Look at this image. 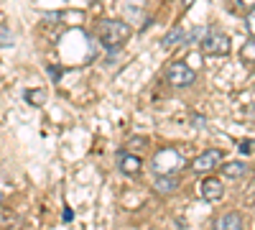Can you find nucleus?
I'll return each mask as SVG.
<instances>
[{"label": "nucleus", "instance_id": "nucleus-1", "mask_svg": "<svg viewBox=\"0 0 255 230\" xmlns=\"http://www.w3.org/2000/svg\"><path fill=\"white\" fill-rule=\"evenodd\" d=\"M95 33L100 38V44L113 51V49L123 46L125 41L130 38V23H128V20H118V18H105V20L97 23Z\"/></svg>", "mask_w": 255, "mask_h": 230}, {"label": "nucleus", "instance_id": "nucleus-2", "mask_svg": "<svg viewBox=\"0 0 255 230\" xmlns=\"http://www.w3.org/2000/svg\"><path fill=\"white\" fill-rule=\"evenodd\" d=\"M184 164H186V159L176 149H158L151 159V166L156 174H176Z\"/></svg>", "mask_w": 255, "mask_h": 230}, {"label": "nucleus", "instance_id": "nucleus-3", "mask_svg": "<svg viewBox=\"0 0 255 230\" xmlns=\"http://www.w3.org/2000/svg\"><path fill=\"white\" fill-rule=\"evenodd\" d=\"M166 82L171 87H176V90H184V87H191L197 82V72L191 69L189 64H184V61H174V64L168 67V72H166Z\"/></svg>", "mask_w": 255, "mask_h": 230}, {"label": "nucleus", "instance_id": "nucleus-4", "mask_svg": "<svg viewBox=\"0 0 255 230\" xmlns=\"http://www.w3.org/2000/svg\"><path fill=\"white\" fill-rule=\"evenodd\" d=\"M199 49H202L207 56H227V54H230V38H227V33H222V31H209V33L202 38Z\"/></svg>", "mask_w": 255, "mask_h": 230}, {"label": "nucleus", "instance_id": "nucleus-5", "mask_svg": "<svg viewBox=\"0 0 255 230\" xmlns=\"http://www.w3.org/2000/svg\"><path fill=\"white\" fill-rule=\"evenodd\" d=\"M220 161H222V151H217V149H209V151L199 154L194 161H191V172H197V174L212 172L215 166H220Z\"/></svg>", "mask_w": 255, "mask_h": 230}, {"label": "nucleus", "instance_id": "nucleus-6", "mask_svg": "<svg viewBox=\"0 0 255 230\" xmlns=\"http://www.w3.org/2000/svg\"><path fill=\"white\" fill-rule=\"evenodd\" d=\"M118 169L125 174V177H135V174H140V169H143V161H140V156H135V154H130V151H118Z\"/></svg>", "mask_w": 255, "mask_h": 230}, {"label": "nucleus", "instance_id": "nucleus-7", "mask_svg": "<svg viewBox=\"0 0 255 230\" xmlns=\"http://www.w3.org/2000/svg\"><path fill=\"white\" fill-rule=\"evenodd\" d=\"M199 195H202L207 202H217V200H222V195H225V184H222L220 179H215V177H207V179L199 184Z\"/></svg>", "mask_w": 255, "mask_h": 230}, {"label": "nucleus", "instance_id": "nucleus-8", "mask_svg": "<svg viewBox=\"0 0 255 230\" xmlns=\"http://www.w3.org/2000/svg\"><path fill=\"white\" fill-rule=\"evenodd\" d=\"M123 13L128 15V20L133 23H140L143 20V13H145V0H123Z\"/></svg>", "mask_w": 255, "mask_h": 230}, {"label": "nucleus", "instance_id": "nucleus-9", "mask_svg": "<svg viewBox=\"0 0 255 230\" xmlns=\"http://www.w3.org/2000/svg\"><path fill=\"white\" fill-rule=\"evenodd\" d=\"M215 230H243V215L240 213H225L215 220Z\"/></svg>", "mask_w": 255, "mask_h": 230}, {"label": "nucleus", "instance_id": "nucleus-10", "mask_svg": "<svg viewBox=\"0 0 255 230\" xmlns=\"http://www.w3.org/2000/svg\"><path fill=\"white\" fill-rule=\"evenodd\" d=\"M153 187H156V192H161V195H168V192H174L176 187H179V179H176L174 174H156V182H153Z\"/></svg>", "mask_w": 255, "mask_h": 230}, {"label": "nucleus", "instance_id": "nucleus-11", "mask_svg": "<svg viewBox=\"0 0 255 230\" xmlns=\"http://www.w3.org/2000/svg\"><path fill=\"white\" fill-rule=\"evenodd\" d=\"M222 172H225L227 179H243L250 169H248V164H243V161H227L222 166Z\"/></svg>", "mask_w": 255, "mask_h": 230}, {"label": "nucleus", "instance_id": "nucleus-12", "mask_svg": "<svg viewBox=\"0 0 255 230\" xmlns=\"http://www.w3.org/2000/svg\"><path fill=\"white\" fill-rule=\"evenodd\" d=\"M184 36H186V28H184V26L171 28V31L163 36V46H166V49H174L176 44H184Z\"/></svg>", "mask_w": 255, "mask_h": 230}, {"label": "nucleus", "instance_id": "nucleus-13", "mask_svg": "<svg viewBox=\"0 0 255 230\" xmlns=\"http://www.w3.org/2000/svg\"><path fill=\"white\" fill-rule=\"evenodd\" d=\"M26 102H28V105L41 108L46 102V92L44 90H26Z\"/></svg>", "mask_w": 255, "mask_h": 230}, {"label": "nucleus", "instance_id": "nucleus-14", "mask_svg": "<svg viewBox=\"0 0 255 230\" xmlns=\"http://www.w3.org/2000/svg\"><path fill=\"white\" fill-rule=\"evenodd\" d=\"M13 46V33L8 26H0V49H10Z\"/></svg>", "mask_w": 255, "mask_h": 230}, {"label": "nucleus", "instance_id": "nucleus-15", "mask_svg": "<svg viewBox=\"0 0 255 230\" xmlns=\"http://www.w3.org/2000/svg\"><path fill=\"white\" fill-rule=\"evenodd\" d=\"M253 46H255V44H253V36H250V38H248V44L243 46V59L248 56V64H253V59H255V56H253Z\"/></svg>", "mask_w": 255, "mask_h": 230}, {"label": "nucleus", "instance_id": "nucleus-16", "mask_svg": "<svg viewBox=\"0 0 255 230\" xmlns=\"http://www.w3.org/2000/svg\"><path fill=\"white\" fill-rule=\"evenodd\" d=\"M238 149H240V154H243V156H253V138H248V141H240V146H238Z\"/></svg>", "mask_w": 255, "mask_h": 230}, {"label": "nucleus", "instance_id": "nucleus-17", "mask_svg": "<svg viewBox=\"0 0 255 230\" xmlns=\"http://www.w3.org/2000/svg\"><path fill=\"white\" fill-rule=\"evenodd\" d=\"M13 223V210H0V225H10Z\"/></svg>", "mask_w": 255, "mask_h": 230}, {"label": "nucleus", "instance_id": "nucleus-18", "mask_svg": "<svg viewBox=\"0 0 255 230\" xmlns=\"http://www.w3.org/2000/svg\"><path fill=\"white\" fill-rule=\"evenodd\" d=\"M248 33H250V36L255 33V13H253V10H248Z\"/></svg>", "mask_w": 255, "mask_h": 230}, {"label": "nucleus", "instance_id": "nucleus-19", "mask_svg": "<svg viewBox=\"0 0 255 230\" xmlns=\"http://www.w3.org/2000/svg\"><path fill=\"white\" fill-rule=\"evenodd\" d=\"M194 3H197V0H181V5H184V8H191Z\"/></svg>", "mask_w": 255, "mask_h": 230}, {"label": "nucleus", "instance_id": "nucleus-20", "mask_svg": "<svg viewBox=\"0 0 255 230\" xmlns=\"http://www.w3.org/2000/svg\"><path fill=\"white\" fill-rule=\"evenodd\" d=\"M240 3H243V5L248 8V10H253V0H240Z\"/></svg>", "mask_w": 255, "mask_h": 230}, {"label": "nucleus", "instance_id": "nucleus-21", "mask_svg": "<svg viewBox=\"0 0 255 230\" xmlns=\"http://www.w3.org/2000/svg\"><path fill=\"white\" fill-rule=\"evenodd\" d=\"M0 202H3V192H0Z\"/></svg>", "mask_w": 255, "mask_h": 230}]
</instances>
